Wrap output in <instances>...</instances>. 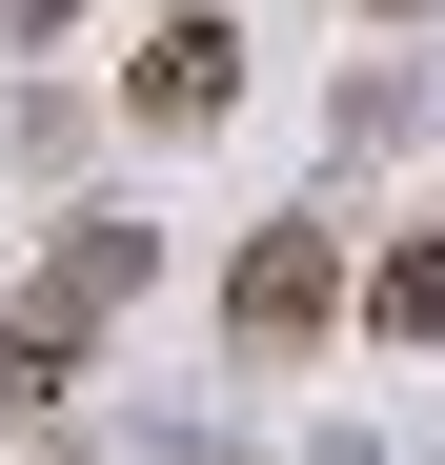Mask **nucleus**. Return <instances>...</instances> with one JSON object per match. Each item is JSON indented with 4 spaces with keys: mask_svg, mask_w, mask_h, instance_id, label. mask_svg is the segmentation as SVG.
<instances>
[{
    "mask_svg": "<svg viewBox=\"0 0 445 465\" xmlns=\"http://www.w3.org/2000/svg\"><path fill=\"white\" fill-rule=\"evenodd\" d=\"M344 324V243H324V223H263V243H243V344L283 364V344H324Z\"/></svg>",
    "mask_w": 445,
    "mask_h": 465,
    "instance_id": "nucleus-1",
    "label": "nucleus"
},
{
    "mask_svg": "<svg viewBox=\"0 0 445 465\" xmlns=\"http://www.w3.org/2000/svg\"><path fill=\"white\" fill-rule=\"evenodd\" d=\"M222 82H243V41H222V21H163V41L122 61V102H142V122H222Z\"/></svg>",
    "mask_w": 445,
    "mask_h": 465,
    "instance_id": "nucleus-2",
    "label": "nucleus"
},
{
    "mask_svg": "<svg viewBox=\"0 0 445 465\" xmlns=\"http://www.w3.org/2000/svg\"><path fill=\"white\" fill-rule=\"evenodd\" d=\"M385 324H405V344L445 324V223H425V243H405V263H385Z\"/></svg>",
    "mask_w": 445,
    "mask_h": 465,
    "instance_id": "nucleus-3",
    "label": "nucleus"
}]
</instances>
